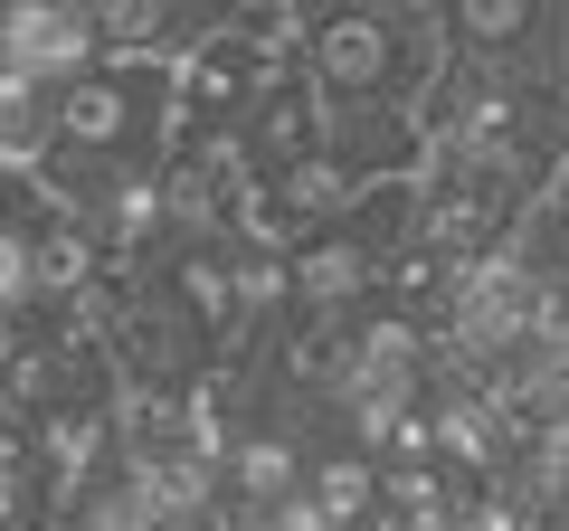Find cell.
Segmentation results:
<instances>
[{
    "instance_id": "cell-3",
    "label": "cell",
    "mask_w": 569,
    "mask_h": 531,
    "mask_svg": "<svg viewBox=\"0 0 569 531\" xmlns=\"http://www.w3.org/2000/svg\"><path fill=\"white\" fill-rule=\"evenodd\" d=\"M408 266H418V181H361L305 247H284L276 332L305 351L313 332H332L380 285H408Z\"/></svg>"
},
{
    "instance_id": "cell-2",
    "label": "cell",
    "mask_w": 569,
    "mask_h": 531,
    "mask_svg": "<svg viewBox=\"0 0 569 531\" xmlns=\"http://www.w3.org/2000/svg\"><path fill=\"white\" fill-rule=\"evenodd\" d=\"M171 133H181V58H96L48 96L39 190L77 219H104L123 190L171 171Z\"/></svg>"
},
{
    "instance_id": "cell-4",
    "label": "cell",
    "mask_w": 569,
    "mask_h": 531,
    "mask_svg": "<svg viewBox=\"0 0 569 531\" xmlns=\"http://www.w3.org/2000/svg\"><path fill=\"white\" fill-rule=\"evenodd\" d=\"M284 48L295 39H266V29H200L181 48V133L171 143H228V123L257 104Z\"/></svg>"
},
{
    "instance_id": "cell-5",
    "label": "cell",
    "mask_w": 569,
    "mask_h": 531,
    "mask_svg": "<svg viewBox=\"0 0 569 531\" xmlns=\"http://www.w3.org/2000/svg\"><path fill=\"white\" fill-rule=\"evenodd\" d=\"M104 58V29L86 0H0V77L10 86H39L58 96L67 77Z\"/></svg>"
},
{
    "instance_id": "cell-1",
    "label": "cell",
    "mask_w": 569,
    "mask_h": 531,
    "mask_svg": "<svg viewBox=\"0 0 569 531\" xmlns=\"http://www.w3.org/2000/svg\"><path fill=\"white\" fill-rule=\"evenodd\" d=\"M295 58L323 104V143L351 181H418L427 162V96H437V10L418 0H305Z\"/></svg>"
}]
</instances>
